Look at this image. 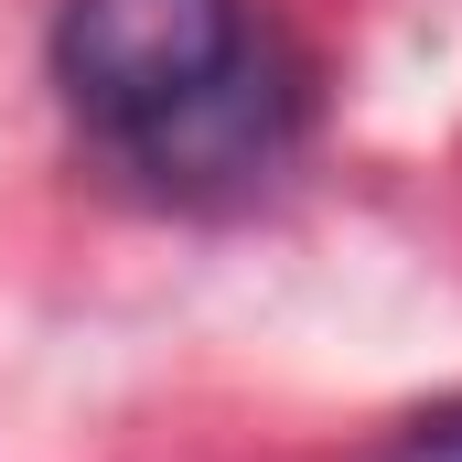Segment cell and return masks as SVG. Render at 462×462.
Masks as SVG:
<instances>
[{
	"label": "cell",
	"instance_id": "obj_3",
	"mask_svg": "<svg viewBox=\"0 0 462 462\" xmlns=\"http://www.w3.org/2000/svg\"><path fill=\"white\" fill-rule=\"evenodd\" d=\"M376 462H462V398L420 409V420H409V430H398V441H387Z\"/></svg>",
	"mask_w": 462,
	"mask_h": 462
},
{
	"label": "cell",
	"instance_id": "obj_1",
	"mask_svg": "<svg viewBox=\"0 0 462 462\" xmlns=\"http://www.w3.org/2000/svg\"><path fill=\"white\" fill-rule=\"evenodd\" d=\"M247 43H258L247 0H65L54 11V76L76 118L118 151L183 118Z\"/></svg>",
	"mask_w": 462,
	"mask_h": 462
},
{
	"label": "cell",
	"instance_id": "obj_2",
	"mask_svg": "<svg viewBox=\"0 0 462 462\" xmlns=\"http://www.w3.org/2000/svg\"><path fill=\"white\" fill-rule=\"evenodd\" d=\"M291 129H301V76H291V54L258 32L226 76H216L183 118H162L129 162H140L162 194H236V183H258V172L291 151Z\"/></svg>",
	"mask_w": 462,
	"mask_h": 462
}]
</instances>
